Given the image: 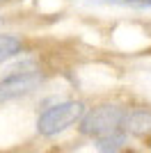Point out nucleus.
Masks as SVG:
<instances>
[{"instance_id": "4", "label": "nucleus", "mask_w": 151, "mask_h": 153, "mask_svg": "<svg viewBox=\"0 0 151 153\" xmlns=\"http://www.w3.org/2000/svg\"><path fill=\"white\" fill-rule=\"evenodd\" d=\"M126 130L133 135H149L151 133V110H133L126 112L124 123Z\"/></svg>"}, {"instance_id": "1", "label": "nucleus", "mask_w": 151, "mask_h": 153, "mask_svg": "<svg viewBox=\"0 0 151 153\" xmlns=\"http://www.w3.org/2000/svg\"><path fill=\"white\" fill-rule=\"evenodd\" d=\"M85 114V105L80 101H64L55 103L53 108H46L37 119V130L44 137H55L67 128L76 126Z\"/></svg>"}, {"instance_id": "6", "label": "nucleus", "mask_w": 151, "mask_h": 153, "mask_svg": "<svg viewBox=\"0 0 151 153\" xmlns=\"http://www.w3.org/2000/svg\"><path fill=\"white\" fill-rule=\"evenodd\" d=\"M23 53V41L14 34H0V62L16 57Z\"/></svg>"}, {"instance_id": "3", "label": "nucleus", "mask_w": 151, "mask_h": 153, "mask_svg": "<svg viewBox=\"0 0 151 153\" xmlns=\"http://www.w3.org/2000/svg\"><path fill=\"white\" fill-rule=\"evenodd\" d=\"M39 85H41L39 69H32V64H21L16 69V73L0 80V103L21 98V96L34 91Z\"/></svg>"}, {"instance_id": "5", "label": "nucleus", "mask_w": 151, "mask_h": 153, "mask_svg": "<svg viewBox=\"0 0 151 153\" xmlns=\"http://www.w3.org/2000/svg\"><path fill=\"white\" fill-rule=\"evenodd\" d=\"M126 144V135L121 130H112L108 135H101L96 137V149L99 153H119Z\"/></svg>"}, {"instance_id": "2", "label": "nucleus", "mask_w": 151, "mask_h": 153, "mask_svg": "<svg viewBox=\"0 0 151 153\" xmlns=\"http://www.w3.org/2000/svg\"><path fill=\"white\" fill-rule=\"evenodd\" d=\"M126 110L121 105H99V108L89 110L87 114H82L80 119V130L82 135L89 137H101L112 130H119V126L124 123Z\"/></svg>"}, {"instance_id": "7", "label": "nucleus", "mask_w": 151, "mask_h": 153, "mask_svg": "<svg viewBox=\"0 0 151 153\" xmlns=\"http://www.w3.org/2000/svg\"><path fill=\"white\" fill-rule=\"evenodd\" d=\"M117 5H131V7H151V0H112Z\"/></svg>"}]
</instances>
